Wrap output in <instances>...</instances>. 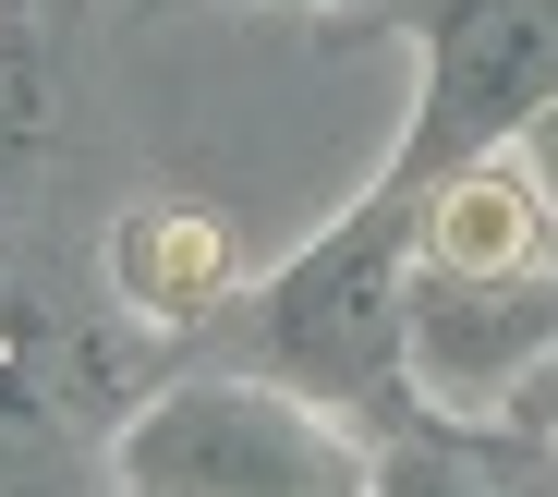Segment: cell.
<instances>
[{
    "mask_svg": "<svg viewBox=\"0 0 558 497\" xmlns=\"http://www.w3.org/2000/svg\"><path fill=\"white\" fill-rule=\"evenodd\" d=\"M110 473H122V497H364L377 449L328 425V401H304V388L219 364V376L158 388L122 425Z\"/></svg>",
    "mask_w": 558,
    "mask_h": 497,
    "instance_id": "6da1fadb",
    "label": "cell"
},
{
    "mask_svg": "<svg viewBox=\"0 0 558 497\" xmlns=\"http://www.w3.org/2000/svg\"><path fill=\"white\" fill-rule=\"evenodd\" d=\"M413 267L425 279H534L546 267V207L522 194V170L498 146L413 194Z\"/></svg>",
    "mask_w": 558,
    "mask_h": 497,
    "instance_id": "5b68a950",
    "label": "cell"
},
{
    "mask_svg": "<svg viewBox=\"0 0 558 497\" xmlns=\"http://www.w3.org/2000/svg\"><path fill=\"white\" fill-rule=\"evenodd\" d=\"M558 352V279H413L401 291V364L449 413H498L510 376Z\"/></svg>",
    "mask_w": 558,
    "mask_h": 497,
    "instance_id": "277c9868",
    "label": "cell"
},
{
    "mask_svg": "<svg viewBox=\"0 0 558 497\" xmlns=\"http://www.w3.org/2000/svg\"><path fill=\"white\" fill-rule=\"evenodd\" d=\"M364 497H486V485L461 473V461H437L425 437H389V449H377V485H364Z\"/></svg>",
    "mask_w": 558,
    "mask_h": 497,
    "instance_id": "ba28073f",
    "label": "cell"
},
{
    "mask_svg": "<svg viewBox=\"0 0 558 497\" xmlns=\"http://www.w3.org/2000/svg\"><path fill=\"white\" fill-rule=\"evenodd\" d=\"M498 413H510L522 437H558V352H534V364L510 376V401H498Z\"/></svg>",
    "mask_w": 558,
    "mask_h": 497,
    "instance_id": "9c48e42d",
    "label": "cell"
},
{
    "mask_svg": "<svg viewBox=\"0 0 558 497\" xmlns=\"http://www.w3.org/2000/svg\"><path fill=\"white\" fill-rule=\"evenodd\" d=\"M401 291H413V194L377 182L364 207L304 243L255 291L243 316V376H279L304 401H364V413H401Z\"/></svg>",
    "mask_w": 558,
    "mask_h": 497,
    "instance_id": "7a4b0ae2",
    "label": "cell"
},
{
    "mask_svg": "<svg viewBox=\"0 0 558 497\" xmlns=\"http://www.w3.org/2000/svg\"><path fill=\"white\" fill-rule=\"evenodd\" d=\"M534 97H558V0H461L437 25L425 110H413V146L389 158V182L401 194L449 182L461 158H486Z\"/></svg>",
    "mask_w": 558,
    "mask_h": 497,
    "instance_id": "3957f363",
    "label": "cell"
},
{
    "mask_svg": "<svg viewBox=\"0 0 558 497\" xmlns=\"http://www.w3.org/2000/svg\"><path fill=\"white\" fill-rule=\"evenodd\" d=\"M110 291H122L146 328H207L231 291H243V243L207 207H134L122 243H110Z\"/></svg>",
    "mask_w": 558,
    "mask_h": 497,
    "instance_id": "8992f818",
    "label": "cell"
},
{
    "mask_svg": "<svg viewBox=\"0 0 558 497\" xmlns=\"http://www.w3.org/2000/svg\"><path fill=\"white\" fill-rule=\"evenodd\" d=\"M498 158L522 170V194H534V207H546V231H558V97H534V110L498 134Z\"/></svg>",
    "mask_w": 558,
    "mask_h": 497,
    "instance_id": "52a82bcc",
    "label": "cell"
}]
</instances>
